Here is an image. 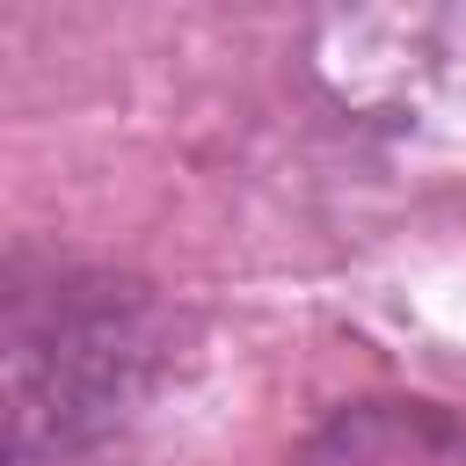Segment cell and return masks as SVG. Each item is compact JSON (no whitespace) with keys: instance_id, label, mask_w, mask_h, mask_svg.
<instances>
[{"instance_id":"2","label":"cell","mask_w":466,"mask_h":466,"mask_svg":"<svg viewBox=\"0 0 466 466\" xmlns=\"http://www.w3.org/2000/svg\"><path fill=\"white\" fill-rule=\"evenodd\" d=\"M291 466H466V408L422 393H371L335 408Z\"/></svg>"},{"instance_id":"1","label":"cell","mask_w":466,"mask_h":466,"mask_svg":"<svg viewBox=\"0 0 466 466\" xmlns=\"http://www.w3.org/2000/svg\"><path fill=\"white\" fill-rule=\"evenodd\" d=\"M7 466H109L146 422L175 313L153 284L73 255H7Z\"/></svg>"}]
</instances>
